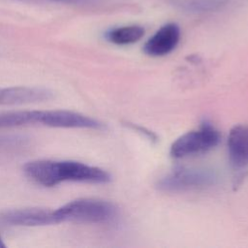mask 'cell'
Instances as JSON below:
<instances>
[{"mask_svg": "<svg viewBox=\"0 0 248 248\" xmlns=\"http://www.w3.org/2000/svg\"><path fill=\"white\" fill-rule=\"evenodd\" d=\"M15 140H11V139H0V146L2 145H5L7 143H12L14 142Z\"/></svg>", "mask_w": 248, "mask_h": 248, "instance_id": "obj_12", "label": "cell"}, {"mask_svg": "<svg viewBox=\"0 0 248 248\" xmlns=\"http://www.w3.org/2000/svg\"><path fill=\"white\" fill-rule=\"evenodd\" d=\"M1 247H5V244H4V242H3V240H2V238L0 236V248Z\"/></svg>", "mask_w": 248, "mask_h": 248, "instance_id": "obj_13", "label": "cell"}, {"mask_svg": "<svg viewBox=\"0 0 248 248\" xmlns=\"http://www.w3.org/2000/svg\"><path fill=\"white\" fill-rule=\"evenodd\" d=\"M25 175L35 183L53 187L65 181L107 183L110 180L108 171L78 161L34 160L23 167Z\"/></svg>", "mask_w": 248, "mask_h": 248, "instance_id": "obj_1", "label": "cell"}, {"mask_svg": "<svg viewBox=\"0 0 248 248\" xmlns=\"http://www.w3.org/2000/svg\"><path fill=\"white\" fill-rule=\"evenodd\" d=\"M227 1L228 0H176L175 5L186 11L202 13L222 8L226 5Z\"/></svg>", "mask_w": 248, "mask_h": 248, "instance_id": "obj_10", "label": "cell"}, {"mask_svg": "<svg viewBox=\"0 0 248 248\" xmlns=\"http://www.w3.org/2000/svg\"><path fill=\"white\" fill-rule=\"evenodd\" d=\"M180 39V28L174 22L161 26L144 44L143 50L151 56H163L172 51Z\"/></svg>", "mask_w": 248, "mask_h": 248, "instance_id": "obj_7", "label": "cell"}, {"mask_svg": "<svg viewBox=\"0 0 248 248\" xmlns=\"http://www.w3.org/2000/svg\"><path fill=\"white\" fill-rule=\"evenodd\" d=\"M57 224L63 222L103 224L113 221L117 216V207L99 199H78L53 210Z\"/></svg>", "mask_w": 248, "mask_h": 248, "instance_id": "obj_2", "label": "cell"}, {"mask_svg": "<svg viewBox=\"0 0 248 248\" xmlns=\"http://www.w3.org/2000/svg\"><path fill=\"white\" fill-rule=\"evenodd\" d=\"M215 174L207 170L182 168L175 170L160 179L158 187L164 192L177 193L204 188L215 183Z\"/></svg>", "mask_w": 248, "mask_h": 248, "instance_id": "obj_4", "label": "cell"}, {"mask_svg": "<svg viewBox=\"0 0 248 248\" xmlns=\"http://www.w3.org/2000/svg\"><path fill=\"white\" fill-rule=\"evenodd\" d=\"M33 124L56 128L57 109L13 110L0 113V129Z\"/></svg>", "mask_w": 248, "mask_h": 248, "instance_id": "obj_5", "label": "cell"}, {"mask_svg": "<svg viewBox=\"0 0 248 248\" xmlns=\"http://www.w3.org/2000/svg\"><path fill=\"white\" fill-rule=\"evenodd\" d=\"M5 224L19 227H40L57 224L53 210L43 208H21L1 214Z\"/></svg>", "mask_w": 248, "mask_h": 248, "instance_id": "obj_6", "label": "cell"}, {"mask_svg": "<svg viewBox=\"0 0 248 248\" xmlns=\"http://www.w3.org/2000/svg\"><path fill=\"white\" fill-rule=\"evenodd\" d=\"M220 141L219 132L209 124H203L199 130L188 132L176 139L170 146V155L184 158L206 152Z\"/></svg>", "mask_w": 248, "mask_h": 248, "instance_id": "obj_3", "label": "cell"}, {"mask_svg": "<svg viewBox=\"0 0 248 248\" xmlns=\"http://www.w3.org/2000/svg\"><path fill=\"white\" fill-rule=\"evenodd\" d=\"M228 151L230 161L235 168L248 165V125H236L230 131Z\"/></svg>", "mask_w": 248, "mask_h": 248, "instance_id": "obj_8", "label": "cell"}, {"mask_svg": "<svg viewBox=\"0 0 248 248\" xmlns=\"http://www.w3.org/2000/svg\"><path fill=\"white\" fill-rule=\"evenodd\" d=\"M144 35L143 27L140 25H126L108 30L105 37L114 45H130L140 41Z\"/></svg>", "mask_w": 248, "mask_h": 248, "instance_id": "obj_9", "label": "cell"}, {"mask_svg": "<svg viewBox=\"0 0 248 248\" xmlns=\"http://www.w3.org/2000/svg\"><path fill=\"white\" fill-rule=\"evenodd\" d=\"M41 1H47L52 3H62V4H82L90 2L91 0H41Z\"/></svg>", "mask_w": 248, "mask_h": 248, "instance_id": "obj_11", "label": "cell"}]
</instances>
